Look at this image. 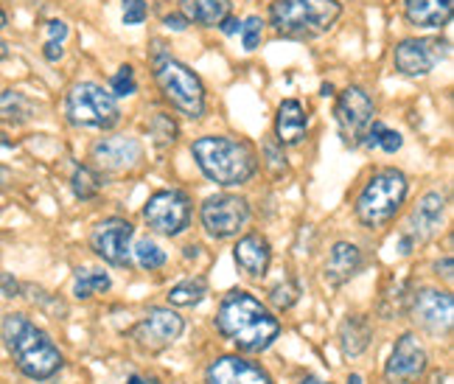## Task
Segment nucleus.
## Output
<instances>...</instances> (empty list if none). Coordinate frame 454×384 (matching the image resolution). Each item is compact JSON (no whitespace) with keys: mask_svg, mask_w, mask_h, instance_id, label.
<instances>
[{"mask_svg":"<svg viewBox=\"0 0 454 384\" xmlns=\"http://www.w3.org/2000/svg\"><path fill=\"white\" fill-rule=\"evenodd\" d=\"M216 331L241 354H261L281 337V320L247 289H231L216 309Z\"/></svg>","mask_w":454,"mask_h":384,"instance_id":"1","label":"nucleus"},{"mask_svg":"<svg viewBox=\"0 0 454 384\" xmlns=\"http://www.w3.org/2000/svg\"><path fill=\"white\" fill-rule=\"evenodd\" d=\"M0 340H4V348L17 364V371L31 381H48L65 368V357L57 342L20 311H12L4 317Z\"/></svg>","mask_w":454,"mask_h":384,"instance_id":"2","label":"nucleus"},{"mask_svg":"<svg viewBox=\"0 0 454 384\" xmlns=\"http://www.w3.org/2000/svg\"><path fill=\"white\" fill-rule=\"evenodd\" d=\"M191 157L207 180L222 188L247 185L258 174V152L253 144L231 135H202L191 144Z\"/></svg>","mask_w":454,"mask_h":384,"instance_id":"3","label":"nucleus"},{"mask_svg":"<svg viewBox=\"0 0 454 384\" xmlns=\"http://www.w3.org/2000/svg\"><path fill=\"white\" fill-rule=\"evenodd\" d=\"M407 194H410V180L404 171L393 166L376 168L356 194L354 216L362 228L371 231L384 228V224L395 219L401 205L407 202Z\"/></svg>","mask_w":454,"mask_h":384,"instance_id":"4","label":"nucleus"},{"mask_svg":"<svg viewBox=\"0 0 454 384\" xmlns=\"http://www.w3.org/2000/svg\"><path fill=\"white\" fill-rule=\"evenodd\" d=\"M342 17L340 0H275L270 26L286 40H314L337 26Z\"/></svg>","mask_w":454,"mask_h":384,"instance_id":"5","label":"nucleus"},{"mask_svg":"<svg viewBox=\"0 0 454 384\" xmlns=\"http://www.w3.org/2000/svg\"><path fill=\"white\" fill-rule=\"evenodd\" d=\"M154 82L160 87L163 98L171 104L180 115L200 121L205 115V84L202 79L191 71L180 59L168 57L166 51H154L152 54Z\"/></svg>","mask_w":454,"mask_h":384,"instance_id":"6","label":"nucleus"},{"mask_svg":"<svg viewBox=\"0 0 454 384\" xmlns=\"http://www.w3.org/2000/svg\"><path fill=\"white\" fill-rule=\"evenodd\" d=\"M65 118L79 129L110 132L121 121L118 98L96 82H76L65 93Z\"/></svg>","mask_w":454,"mask_h":384,"instance_id":"7","label":"nucleus"},{"mask_svg":"<svg viewBox=\"0 0 454 384\" xmlns=\"http://www.w3.org/2000/svg\"><path fill=\"white\" fill-rule=\"evenodd\" d=\"M191 214H194V202L180 188H163L154 191L144 205V219L146 224L160 236H180L188 231Z\"/></svg>","mask_w":454,"mask_h":384,"instance_id":"8","label":"nucleus"},{"mask_svg":"<svg viewBox=\"0 0 454 384\" xmlns=\"http://www.w3.org/2000/svg\"><path fill=\"white\" fill-rule=\"evenodd\" d=\"M334 118H337V129L345 146H362L364 132L371 129V124L376 121V101L371 98V93L359 84L345 87V90L337 96V107H334Z\"/></svg>","mask_w":454,"mask_h":384,"instance_id":"9","label":"nucleus"},{"mask_svg":"<svg viewBox=\"0 0 454 384\" xmlns=\"http://www.w3.org/2000/svg\"><path fill=\"white\" fill-rule=\"evenodd\" d=\"M200 222L211 239H233L250 224V202L239 194H214L202 202Z\"/></svg>","mask_w":454,"mask_h":384,"instance_id":"10","label":"nucleus"},{"mask_svg":"<svg viewBox=\"0 0 454 384\" xmlns=\"http://www.w3.org/2000/svg\"><path fill=\"white\" fill-rule=\"evenodd\" d=\"M185 320L171 306H152L129 331V340L146 354H160L183 337Z\"/></svg>","mask_w":454,"mask_h":384,"instance_id":"11","label":"nucleus"},{"mask_svg":"<svg viewBox=\"0 0 454 384\" xmlns=\"http://www.w3.org/2000/svg\"><path fill=\"white\" fill-rule=\"evenodd\" d=\"M451 54V43L443 37H407L393 48V65L401 76H427Z\"/></svg>","mask_w":454,"mask_h":384,"instance_id":"12","label":"nucleus"},{"mask_svg":"<svg viewBox=\"0 0 454 384\" xmlns=\"http://www.w3.org/2000/svg\"><path fill=\"white\" fill-rule=\"evenodd\" d=\"M443 222H446V194H441V191H427L412 208L407 228L398 233V253L410 255L418 244L434 239L441 233Z\"/></svg>","mask_w":454,"mask_h":384,"instance_id":"13","label":"nucleus"},{"mask_svg":"<svg viewBox=\"0 0 454 384\" xmlns=\"http://www.w3.org/2000/svg\"><path fill=\"white\" fill-rule=\"evenodd\" d=\"M132 236H135L132 222L121 219V216L101 219L90 231V250L104 261V264L124 270L132 264Z\"/></svg>","mask_w":454,"mask_h":384,"instance_id":"14","label":"nucleus"},{"mask_svg":"<svg viewBox=\"0 0 454 384\" xmlns=\"http://www.w3.org/2000/svg\"><path fill=\"white\" fill-rule=\"evenodd\" d=\"M429 368V354L418 334L407 331L401 334L390 351V359L384 364V379L387 384H418L427 376Z\"/></svg>","mask_w":454,"mask_h":384,"instance_id":"15","label":"nucleus"},{"mask_svg":"<svg viewBox=\"0 0 454 384\" xmlns=\"http://www.w3.org/2000/svg\"><path fill=\"white\" fill-rule=\"evenodd\" d=\"M410 314L421 331L432 337H443L454 323V298L443 289H421L412 294Z\"/></svg>","mask_w":454,"mask_h":384,"instance_id":"16","label":"nucleus"},{"mask_svg":"<svg viewBox=\"0 0 454 384\" xmlns=\"http://www.w3.org/2000/svg\"><path fill=\"white\" fill-rule=\"evenodd\" d=\"M93 163L101 174H127L144 163V144L132 135H107L93 144Z\"/></svg>","mask_w":454,"mask_h":384,"instance_id":"17","label":"nucleus"},{"mask_svg":"<svg viewBox=\"0 0 454 384\" xmlns=\"http://www.w3.org/2000/svg\"><path fill=\"white\" fill-rule=\"evenodd\" d=\"M205 384H272V376L261 368V364L244 359L239 354H231L207 364Z\"/></svg>","mask_w":454,"mask_h":384,"instance_id":"18","label":"nucleus"},{"mask_svg":"<svg viewBox=\"0 0 454 384\" xmlns=\"http://www.w3.org/2000/svg\"><path fill=\"white\" fill-rule=\"evenodd\" d=\"M362 267H364V255L354 241H334L328 250L325 267H323L325 284L340 289L351 281V278H356L362 272Z\"/></svg>","mask_w":454,"mask_h":384,"instance_id":"19","label":"nucleus"},{"mask_svg":"<svg viewBox=\"0 0 454 384\" xmlns=\"http://www.w3.org/2000/svg\"><path fill=\"white\" fill-rule=\"evenodd\" d=\"M233 261L247 278H255V281L264 278L272 264V247H270L267 236H261V233L241 236L233 247Z\"/></svg>","mask_w":454,"mask_h":384,"instance_id":"20","label":"nucleus"},{"mask_svg":"<svg viewBox=\"0 0 454 384\" xmlns=\"http://www.w3.org/2000/svg\"><path fill=\"white\" fill-rule=\"evenodd\" d=\"M309 135V110L298 98H284L275 113V141L281 146H301Z\"/></svg>","mask_w":454,"mask_h":384,"instance_id":"21","label":"nucleus"},{"mask_svg":"<svg viewBox=\"0 0 454 384\" xmlns=\"http://www.w3.org/2000/svg\"><path fill=\"white\" fill-rule=\"evenodd\" d=\"M454 12V0H404V17L410 26L441 31L449 26Z\"/></svg>","mask_w":454,"mask_h":384,"instance_id":"22","label":"nucleus"},{"mask_svg":"<svg viewBox=\"0 0 454 384\" xmlns=\"http://www.w3.org/2000/svg\"><path fill=\"white\" fill-rule=\"evenodd\" d=\"M337 342H340V351L348 359H356L371 348L373 342V325L368 317L362 314H348V317L340 323L337 328Z\"/></svg>","mask_w":454,"mask_h":384,"instance_id":"23","label":"nucleus"},{"mask_svg":"<svg viewBox=\"0 0 454 384\" xmlns=\"http://www.w3.org/2000/svg\"><path fill=\"white\" fill-rule=\"evenodd\" d=\"M231 0H180V12L185 20L205 28L219 26L231 14Z\"/></svg>","mask_w":454,"mask_h":384,"instance_id":"24","label":"nucleus"},{"mask_svg":"<svg viewBox=\"0 0 454 384\" xmlns=\"http://www.w3.org/2000/svg\"><path fill=\"white\" fill-rule=\"evenodd\" d=\"M34 118V101L20 90H0V121L12 127H23Z\"/></svg>","mask_w":454,"mask_h":384,"instance_id":"25","label":"nucleus"},{"mask_svg":"<svg viewBox=\"0 0 454 384\" xmlns=\"http://www.w3.org/2000/svg\"><path fill=\"white\" fill-rule=\"evenodd\" d=\"M207 298V278L202 275H191L185 281L174 284L166 294L168 306H180V309H191V306H200Z\"/></svg>","mask_w":454,"mask_h":384,"instance_id":"26","label":"nucleus"},{"mask_svg":"<svg viewBox=\"0 0 454 384\" xmlns=\"http://www.w3.org/2000/svg\"><path fill=\"white\" fill-rule=\"evenodd\" d=\"M110 286H113V281L104 270L84 267V270H76V275H74V298L76 301H90L96 294L110 292Z\"/></svg>","mask_w":454,"mask_h":384,"instance_id":"27","label":"nucleus"},{"mask_svg":"<svg viewBox=\"0 0 454 384\" xmlns=\"http://www.w3.org/2000/svg\"><path fill=\"white\" fill-rule=\"evenodd\" d=\"M104 188V174L96 171L93 166H74V174H71V191L74 197L82 200V202H90L101 194Z\"/></svg>","mask_w":454,"mask_h":384,"instance_id":"28","label":"nucleus"},{"mask_svg":"<svg viewBox=\"0 0 454 384\" xmlns=\"http://www.w3.org/2000/svg\"><path fill=\"white\" fill-rule=\"evenodd\" d=\"M149 137H152V146L160 154L168 152L174 144H177V137H180L177 121H174L168 113H154L152 121H149Z\"/></svg>","mask_w":454,"mask_h":384,"instance_id":"29","label":"nucleus"},{"mask_svg":"<svg viewBox=\"0 0 454 384\" xmlns=\"http://www.w3.org/2000/svg\"><path fill=\"white\" fill-rule=\"evenodd\" d=\"M362 146L364 149H379L384 154H395L401 146H404V135L390 129V127H384L381 121H373L371 129L364 132V137H362Z\"/></svg>","mask_w":454,"mask_h":384,"instance_id":"30","label":"nucleus"},{"mask_svg":"<svg viewBox=\"0 0 454 384\" xmlns=\"http://www.w3.org/2000/svg\"><path fill=\"white\" fill-rule=\"evenodd\" d=\"M132 255H135V264L141 267V270H149V272L166 267V261H168L166 250L157 241H152V239H141V241H137Z\"/></svg>","mask_w":454,"mask_h":384,"instance_id":"31","label":"nucleus"},{"mask_svg":"<svg viewBox=\"0 0 454 384\" xmlns=\"http://www.w3.org/2000/svg\"><path fill=\"white\" fill-rule=\"evenodd\" d=\"M410 301H412V294H410V281H398L393 286V292H384L381 294V303L379 309L387 314V317H398V314H404L410 309Z\"/></svg>","mask_w":454,"mask_h":384,"instance_id":"32","label":"nucleus"},{"mask_svg":"<svg viewBox=\"0 0 454 384\" xmlns=\"http://www.w3.org/2000/svg\"><path fill=\"white\" fill-rule=\"evenodd\" d=\"M135 90H137L135 67L132 65H121L118 71L113 74V79H110V93L115 98H127V96H135Z\"/></svg>","mask_w":454,"mask_h":384,"instance_id":"33","label":"nucleus"},{"mask_svg":"<svg viewBox=\"0 0 454 384\" xmlns=\"http://www.w3.org/2000/svg\"><path fill=\"white\" fill-rule=\"evenodd\" d=\"M298 301H301V286H298V281H281L278 286L270 289V303L275 309H281V311L292 309Z\"/></svg>","mask_w":454,"mask_h":384,"instance_id":"34","label":"nucleus"},{"mask_svg":"<svg viewBox=\"0 0 454 384\" xmlns=\"http://www.w3.org/2000/svg\"><path fill=\"white\" fill-rule=\"evenodd\" d=\"M241 45L244 51H255L261 45V37H264V20H261L258 14L247 17V20L241 23Z\"/></svg>","mask_w":454,"mask_h":384,"instance_id":"35","label":"nucleus"},{"mask_svg":"<svg viewBox=\"0 0 454 384\" xmlns=\"http://www.w3.org/2000/svg\"><path fill=\"white\" fill-rule=\"evenodd\" d=\"M264 157H267V166L272 174H284L289 168L286 163V154H284V146L275 141V137H267L264 141Z\"/></svg>","mask_w":454,"mask_h":384,"instance_id":"36","label":"nucleus"},{"mask_svg":"<svg viewBox=\"0 0 454 384\" xmlns=\"http://www.w3.org/2000/svg\"><path fill=\"white\" fill-rule=\"evenodd\" d=\"M149 14L146 0H124V26H141Z\"/></svg>","mask_w":454,"mask_h":384,"instance_id":"37","label":"nucleus"},{"mask_svg":"<svg viewBox=\"0 0 454 384\" xmlns=\"http://www.w3.org/2000/svg\"><path fill=\"white\" fill-rule=\"evenodd\" d=\"M0 292L6 294V298H20L23 294V284L17 281V278H12L9 272L0 275Z\"/></svg>","mask_w":454,"mask_h":384,"instance_id":"38","label":"nucleus"},{"mask_svg":"<svg viewBox=\"0 0 454 384\" xmlns=\"http://www.w3.org/2000/svg\"><path fill=\"white\" fill-rule=\"evenodd\" d=\"M45 31H48V40H57V43H62L67 34H71V28H67L65 20H48L45 23Z\"/></svg>","mask_w":454,"mask_h":384,"instance_id":"39","label":"nucleus"},{"mask_svg":"<svg viewBox=\"0 0 454 384\" xmlns=\"http://www.w3.org/2000/svg\"><path fill=\"white\" fill-rule=\"evenodd\" d=\"M163 26H166L168 31H185L191 23L183 17V12H171V14H166V17H163Z\"/></svg>","mask_w":454,"mask_h":384,"instance_id":"40","label":"nucleus"},{"mask_svg":"<svg viewBox=\"0 0 454 384\" xmlns=\"http://www.w3.org/2000/svg\"><path fill=\"white\" fill-rule=\"evenodd\" d=\"M43 57H45L48 62H59V59L65 57V48H62V43H57V40H48V43L43 45Z\"/></svg>","mask_w":454,"mask_h":384,"instance_id":"41","label":"nucleus"},{"mask_svg":"<svg viewBox=\"0 0 454 384\" xmlns=\"http://www.w3.org/2000/svg\"><path fill=\"white\" fill-rule=\"evenodd\" d=\"M219 28H222V34H227V37H233V34L241 31V20H239V17H233V14H227L224 20L219 23Z\"/></svg>","mask_w":454,"mask_h":384,"instance_id":"42","label":"nucleus"},{"mask_svg":"<svg viewBox=\"0 0 454 384\" xmlns=\"http://www.w3.org/2000/svg\"><path fill=\"white\" fill-rule=\"evenodd\" d=\"M434 272L443 275V281H451V255H443L438 264H434Z\"/></svg>","mask_w":454,"mask_h":384,"instance_id":"43","label":"nucleus"},{"mask_svg":"<svg viewBox=\"0 0 454 384\" xmlns=\"http://www.w3.org/2000/svg\"><path fill=\"white\" fill-rule=\"evenodd\" d=\"M127 384H160V379H154V376H129Z\"/></svg>","mask_w":454,"mask_h":384,"instance_id":"44","label":"nucleus"},{"mask_svg":"<svg viewBox=\"0 0 454 384\" xmlns=\"http://www.w3.org/2000/svg\"><path fill=\"white\" fill-rule=\"evenodd\" d=\"M9 183H12V171L6 166H0V188L9 185Z\"/></svg>","mask_w":454,"mask_h":384,"instance_id":"45","label":"nucleus"},{"mask_svg":"<svg viewBox=\"0 0 454 384\" xmlns=\"http://www.w3.org/2000/svg\"><path fill=\"white\" fill-rule=\"evenodd\" d=\"M0 149H14V141L6 132H0Z\"/></svg>","mask_w":454,"mask_h":384,"instance_id":"46","label":"nucleus"},{"mask_svg":"<svg viewBox=\"0 0 454 384\" xmlns=\"http://www.w3.org/2000/svg\"><path fill=\"white\" fill-rule=\"evenodd\" d=\"M298 384H331V381H323V379H317V376H303Z\"/></svg>","mask_w":454,"mask_h":384,"instance_id":"47","label":"nucleus"},{"mask_svg":"<svg viewBox=\"0 0 454 384\" xmlns=\"http://www.w3.org/2000/svg\"><path fill=\"white\" fill-rule=\"evenodd\" d=\"M9 59V43L6 40H0V62Z\"/></svg>","mask_w":454,"mask_h":384,"instance_id":"48","label":"nucleus"},{"mask_svg":"<svg viewBox=\"0 0 454 384\" xmlns=\"http://www.w3.org/2000/svg\"><path fill=\"white\" fill-rule=\"evenodd\" d=\"M348 384H364V379L359 373H351V376H348Z\"/></svg>","mask_w":454,"mask_h":384,"instance_id":"49","label":"nucleus"},{"mask_svg":"<svg viewBox=\"0 0 454 384\" xmlns=\"http://www.w3.org/2000/svg\"><path fill=\"white\" fill-rule=\"evenodd\" d=\"M323 96L328 98V96H334V87H331V84H323Z\"/></svg>","mask_w":454,"mask_h":384,"instance_id":"50","label":"nucleus"},{"mask_svg":"<svg viewBox=\"0 0 454 384\" xmlns=\"http://www.w3.org/2000/svg\"><path fill=\"white\" fill-rule=\"evenodd\" d=\"M6 23H9V17H6L4 9H0V28H6Z\"/></svg>","mask_w":454,"mask_h":384,"instance_id":"51","label":"nucleus"}]
</instances>
